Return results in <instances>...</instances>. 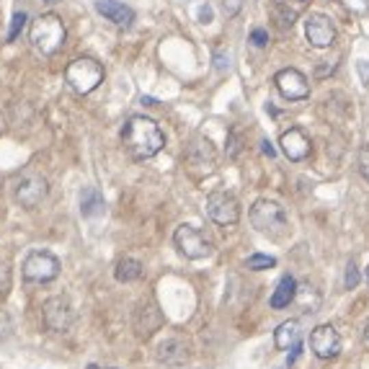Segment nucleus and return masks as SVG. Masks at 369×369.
Instances as JSON below:
<instances>
[{
	"label": "nucleus",
	"instance_id": "nucleus-1",
	"mask_svg": "<svg viewBox=\"0 0 369 369\" xmlns=\"http://www.w3.org/2000/svg\"><path fill=\"white\" fill-rule=\"evenodd\" d=\"M122 145L134 160H150L166 147V134L150 116H129L122 129Z\"/></svg>",
	"mask_w": 369,
	"mask_h": 369
},
{
	"label": "nucleus",
	"instance_id": "nucleus-2",
	"mask_svg": "<svg viewBox=\"0 0 369 369\" xmlns=\"http://www.w3.org/2000/svg\"><path fill=\"white\" fill-rule=\"evenodd\" d=\"M65 36H67L65 23H62V18L55 16V13H44V16H39V18L31 23V31H29L31 47L42 57L57 55V52L65 47Z\"/></svg>",
	"mask_w": 369,
	"mask_h": 369
},
{
	"label": "nucleus",
	"instance_id": "nucleus-3",
	"mask_svg": "<svg viewBox=\"0 0 369 369\" xmlns=\"http://www.w3.org/2000/svg\"><path fill=\"white\" fill-rule=\"evenodd\" d=\"M103 65L93 57H78L65 67V80L67 86L75 90L78 96H88L103 83Z\"/></svg>",
	"mask_w": 369,
	"mask_h": 369
},
{
	"label": "nucleus",
	"instance_id": "nucleus-4",
	"mask_svg": "<svg viewBox=\"0 0 369 369\" xmlns=\"http://www.w3.org/2000/svg\"><path fill=\"white\" fill-rule=\"evenodd\" d=\"M251 225L261 235H268V238H284L287 230H290L284 207H281L279 201H271V199H258L251 207Z\"/></svg>",
	"mask_w": 369,
	"mask_h": 369
},
{
	"label": "nucleus",
	"instance_id": "nucleus-5",
	"mask_svg": "<svg viewBox=\"0 0 369 369\" xmlns=\"http://www.w3.org/2000/svg\"><path fill=\"white\" fill-rule=\"evenodd\" d=\"M47 194H49V181L36 170H23L21 176L16 179L13 196L23 209H36L47 199Z\"/></svg>",
	"mask_w": 369,
	"mask_h": 369
},
{
	"label": "nucleus",
	"instance_id": "nucleus-6",
	"mask_svg": "<svg viewBox=\"0 0 369 369\" xmlns=\"http://www.w3.org/2000/svg\"><path fill=\"white\" fill-rule=\"evenodd\" d=\"M173 243L179 248L181 256L191 258V261H199V258L212 256V243L201 235V230H196L194 225H179L176 233H173Z\"/></svg>",
	"mask_w": 369,
	"mask_h": 369
},
{
	"label": "nucleus",
	"instance_id": "nucleus-7",
	"mask_svg": "<svg viewBox=\"0 0 369 369\" xmlns=\"http://www.w3.org/2000/svg\"><path fill=\"white\" fill-rule=\"evenodd\" d=\"M57 274H60V261L49 251H31L26 256V261H23V277H26V281L47 284V281L57 279Z\"/></svg>",
	"mask_w": 369,
	"mask_h": 369
},
{
	"label": "nucleus",
	"instance_id": "nucleus-8",
	"mask_svg": "<svg viewBox=\"0 0 369 369\" xmlns=\"http://www.w3.org/2000/svg\"><path fill=\"white\" fill-rule=\"evenodd\" d=\"M42 315H44V325L52 333H67L73 323H75V310H73V302L57 294L42 305Z\"/></svg>",
	"mask_w": 369,
	"mask_h": 369
},
{
	"label": "nucleus",
	"instance_id": "nucleus-9",
	"mask_svg": "<svg viewBox=\"0 0 369 369\" xmlns=\"http://www.w3.org/2000/svg\"><path fill=\"white\" fill-rule=\"evenodd\" d=\"M204 209H207V217L212 220V222L222 225H235L240 220V204L235 199L233 194H227V191H212L209 196H207V204H204Z\"/></svg>",
	"mask_w": 369,
	"mask_h": 369
},
{
	"label": "nucleus",
	"instance_id": "nucleus-10",
	"mask_svg": "<svg viewBox=\"0 0 369 369\" xmlns=\"http://www.w3.org/2000/svg\"><path fill=\"white\" fill-rule=\"evenodd\" d=\"M274 86L287 101H302L310 96V83L297 67H284L274 75Z\"/></svg>",
	"mask_w": 369,
	"mask_h": 369
},
{
	"label": "nucleus",
	"instance_id": "nucleus-11",
	"mask_svg": "<svg viewBox=\"0 0 369 369\" xmlns=\"http://www.w3.org/2000/svg\"><path fill=\"white\" fill-rule=\"evenodd\" d=\"M305 36L315 49H325L335 42V26L323 13H310L305 18Z\"/></svg>",
	"mask_w": 369,
	"mask_h": 369
},
{
	"label": "nucleus",
	"instance_id": "nucleus-12",
	"mask_svg": "<svg viewBox=\"0 0 369 369\" xmlns=\"http://www.w3.org/2000/svg\"><path fill=\"white\" fill-rule=\"evenodd\" d=\"M310 348L318 359H335L341 351V335L331 323L318 325L310 333Z\"/></svg>",
	"mask_w": 369,
	"mask_h": 369
},
{
	"label": "nucleus",
	"instance_id": "nucleus-13",
	"mask_svg": "<svg viewBox=\"0 0 369 369\" xmlns=\"http://www.w3.org/2000/svg\"><path fill=\"white\" fill-rule=\"evenodd\" d=\"M279 145L281 153L290 157L292 163H300V160L310 157V153H313V142H310V137L302 132L300 127H292V129L281 134Z\"/></svg>",
	"mask_w": 369,
	"mask_h": 369
},
{
	"label": "nucleus",
	"instance_id": "nucleus-14",
	"mask_svg": "<svg viewBox=\"0 0 369 369\" xmlns=\"http://www.w3.org/2000/svg\"><path fill=\"white\" fill-rule=\"evenodd\" d=\"M96 11H99L106 21H112L114 26H119V29H127V26H132L134 21V11L129 5L119 3V0H96Z\"/></svg>",
	"mask_w": 369,
	"mask_h": 369
},
{
	"label": "nucleus",
	"instance_id": "nucleus-15",
	"mask_svg": "<svg viewBox=\"0 0 369 369\" xmlns=\"http://www.w3.org/2000/svg\"><path fill=\"white\" fill-rule=\"evenodd\" d=\"M160 323H163V315H160L155 302L142 305V307L137 310V315H134V331H137L140 338H150V335L160 328Z\"/></svg>",
	"mask_w": 369,
	"mask_h": 369
},
{
	"label": "nucleus",
	"instance_id": "nucleus-16",
	"mask_svg": "<svg viewBox=\"0 0 369 369\" xmlns=\"http://www.w3.org/2000/svg\"><path fill=\"white\" fill-rule=\"evenodd\" d=\"M294 294H297V281H294V277H281L274 294H271V300H268V305H271L274 310H284V307L292 305Z\"/></svg>",
	"mask_w": 369,
	"mask_h": 369
},
{
	"label": "nucleus",
	"instance_id": "nucleus-17",
	"mask_svg": "<svg viewBox=\"0 0 369 369\" xmlns=\"http://www.w3.org/2000/svg\"><path fill=\"white\" fill-rule=\"evenodd\" d=\"M103 194H101L96 186H86L83 194H80V214L83 217H96V214H103Z\"/></svg>",
	"mask_w": 369,
	"mask_h": 369
},
{
	"label": "nucleus",
	"instance_id": "nucleus-18",
	"mask_svg": "<svg viewBox=\"0 0 369 369\" xmlns=\"http://www.w3.org/2000/svg\"><path fill=\"white\" fill-rule=\"evenodd\" d=\"M300 341V323L297 320H284V323L274 331V344L279 351H287Z\"/></svg>",
	"mask_w": 369,
	"mask_h": 369
},
{
	"label": "nucleus",
	"instance_id": "nucleus-19",
	"mask_svg": "<svg viewBox=\"0 0 369 369\" xmlns=\"http://www.w3.org/2000/svg\"><path fill=\"white\" fill-rule=\"evenodd\" d=\"M114 277H116V281H122V284L142 279V264L137 258H122L116 264V268H114Z\"/></svg>",
	"mask_w": 369,
	"mask_h": 369
},
{
	"label": "nucleus",
	"instance_id": "nucleus-20",
	"mask_svg": "<svg viewBox=\"0 0 369 369\" xmlns=\"http://www.w3.org/2000/svg\"><path fill=\"white\" fill-rule=\"evenodd\" d=\"M11 284H13L11 264H8V261H0V300H5V297H8Z\"/></svg>",
	"mask_w": 369,
	"mask_h": 369
},
{
	"label": "nucleus",
	"instance_id": "nucleus-21",
	"mask_svg": "<svg viewBox=\"0 0 369 369\" xmlns=\"http://www.w3.org/2000/svg\"><path fill=\"white\" fill-rule=\"evenodd\" d=\"M246 266L253 268V271H264V268H274V266H277V258H274V256H264V253H253V256H248Z\"/></svg>",
	"mask_w": 369,
	"mask_h": 369
},
{
	"label": "nucleus",
	"instance_id": "nucleus-22",
	"mask_svg": "<svg viewBox=\"0 0 369 369\" xmlns=\"http://www.w3.org/2000/svg\"><path fill=\"white\" fill-rule=\"evenodd\" d=\"M274 13H277V21H279L281 29H292V26H294L297 11H292L290 5H277V8H274Z\"/></svg>",
	"mask_w": 369,
	"mask_h": 369
},
{
	"label": "nucleus",
	"instance_id": "nucleus-23",
	"mask_svg": "<svg viewBox=\"0 0 369 369\" xmlns=\"http://www.w3.org/2000/svg\"><path fill=\"white\" fill-rule=\"evenodd\" d=\"M26 21H29V16L23 11H16L11 18V31H8V42H16L18 39V34L23 31V26H26Z\"/></svg>",
	"mask_w": 369,
	"mask_h": 369
},
{
	"label": "nucleus",
	"instance_id": "nucleus-24",
	"mask_svg": "<svg viewBox=\"0 0 369 369\" xmlns=\"http://www.w3.org/2000/svg\"><path fill=\"white\" fill-rule=\"evenodd\" d=\"M344 284H346V290H357V284H359V271H357V264H354V261H348V266H346V279H344Z\"/></svg>",
	"mask_w": 369,
	"mask_h": 369
},
{
	"label": "nucleus",
	"instance_id": "nucleus-25",
	"mask_svg": "<svg viewBox=\"0 0 369 369\" xmlns=\"http://www.w3.org/2000/svg\"><path fill=\"white\" fill-rule=\"evenodd\" d=\"M359 170H361V176L369 181V142L361 147V153H359Z\"/></svg>",
	"mask_w": 369,
	"mask_h": 369
},
{
	"label": "nucleus",
	"instance_id": "nucleus-26",
	"mask_svg": "<svg viewBox=\"0 0 369 369\" xmlns=\"http://www.w3.org/2000/svg\"><path fill=\"white\" fill-rule=\"evenodd\" d=\"M251 42L256 47H266L268 44V34L264 31V29H253V34H251Z\"/></svg>",
	"mask_w": 369,
	"mask_h": 369
},
{
	"label": "nucleus",
	"instance_id": "nucleus-27",
	"mask_svg": "<svg viewBox=\"0 0 369 369\" xmlns=\"http://www.w3.org/2000/svg\"><path fill=\"white\" fill-rule=\"evenodd\" d=\"M359 73H361V80L369 83V65L367 62H359Z\"/></svg>",
	"mask_w": 369,
	"mask_h": 369
},
{
	"label": "nucleus",
	"instance_id": "nucleus-28",
	"mask_svg": "<svg viewBox=\"0 0 369 369\" xmlns=\"http://www.w3.org/2000/svg\"><path fill=\"white\" fill-rule=\"evenodd\" d=\"M261 145H264V153H266L268 157H274V155H277V150H274V145H271V142H268V140H264V142H261Z\"/></svg>",
	"mask_w": 369,
	"mask_h": 369
},
{
	"label": "nucleus",
	"instance_id": "nucleus-29",
	"mask_svg": "<svg viewBox=\"0 0 369 369\" xmlns=\"http://www.w3.org/2000/svg\"><path fill=\"white\" fill-rule=\"evenodd\" d=\"M364 338H367V344H369V320H367V328H364Z\"/></svg>",
	"mask_w": 369,
	"mask_h": 369
},
{
	"label": "nucleus",
	"instance_id": "nucleus-30",
	"mask_svg": "<svg viewBox=\"0 0 369 369\" xmlns=\"http://www.w3.org/2000/svg\"><path fill=\"white\" fill-rule=\"evenodd\" d=\"M86 369H99V367H96V364H88V367H86Z\"/></svg>",
	"mask_w": 369,
	"mask_h": 369
},
{
	"label": "nucleus",
	"instance_id": "nucleus-31",
	"mask_svg": "<svg viewBox=\"0 0 369 369\" xmlns=\"http://www.w3.org/2000/svg\"><path fill=\"white\" fill-rule=\"evenodd\" d=\"M367 281H369V266H367Z\"/></svg>",
	"mask_w": 369,
	"mask_h": 369
},
{
	"label": "nucleus",
	"instance_id": "nucleus-32",
	"mask_svg": "<svg viewBox=\"0 0 369 369\" xmlns=\"http://www.w3.org/2000/svg\"><path fill=\"white\" fill-rule=\"evenodd\" d=\"M112 369H119V367H112Z\"/></svg>",
	"mask_w": 369,
	"mask_h": 369
}]
</instances>
